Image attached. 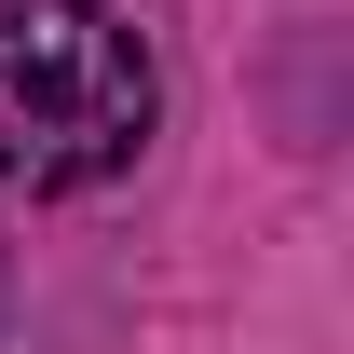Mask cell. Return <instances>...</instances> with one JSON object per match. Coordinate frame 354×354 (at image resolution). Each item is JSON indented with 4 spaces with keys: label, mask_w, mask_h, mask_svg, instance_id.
I'll return each mask as SVG.
<instances>
[{
    "label": "cell",
    "mask_w": 354,
    "mask_h": 354,
    "mask_svg": "<svg viewBox=\"0 0 354 354\" xmlns=\"http://www.w3.org/2000/svg\"><path fill=\"white\" fill-rule=\"evenodd\" d=\"M150 136V55L95 0H0V177L82 191Z\"/></svg>",
    "instance_id": "1"
}]
</instances>
